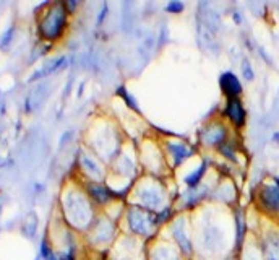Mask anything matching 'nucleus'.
<instances>
[{
    "instance_id": "obj_1",
    "label": "nucleus",
    "mask_w": 279,
    "mask_h": 260,
    "mask_svg": "<svg viewBox=\"0 0 279 260\" xmlns=\"http://www.w3.org/2000/svg\"><path fill=\"white\" fill-rule=\"evenodd\" d=\"M67 15L69 10L63 4H52L44 12L42 18L39 20V34L46 41H57L62 36L67 26Z\"/></svg>"
},
{
    "instance_id": "obj_2",
    "label": "nucleus",
    "mask_w": 279,
    "mask_h": 260,
    "mask_svg": "<svg viewBox=\"0 0 279 260\" xmlns=\"http://www.w3.org/2000/svg\"><path fill=\"white\" fill-rule=\"evenodd\" d=\"M65 211H67V216L70 219V223L78 228L90 225L91 216H93L90 202L83 197V194H75V197L70 195Z\"/></svg>"
},
{
    "instance_id": "obj_3",
    "label": "nucleus",
    "mask_w": 279,
    "mask_h": 260,
    "mask_svg": "<svg viewBox=\"0 0 279 260\" xmlns=\"http://www.w3.org/2000/svg\"><path fill=\"white\" fill-rule=\"evenodd\" d=\"M256 205L269 218L279 219V187L274 184H262L256 192Z\"/></svg>"
},
{
    "instance_id": "obj_4",
    "label": "nucleus",
    "mask_w": 279,
    "mask_h": 260,
    "mask_svg": "<svg viewBox=\"0 0 279 260\" xmlns=\"http://www.w3.org/2000/svg\"><path fill=\"white\" fill-rule=\"evenodd\" d=\"M127 223L132 233L138 234V236H146L149 234V231L155 228L156 223V216L151 215L149 210L145 208H130L127 213Z\"/></svg>"
},
{
    "instance_id": "obj_5",
    "label": "nucleus",
    "mask_w": 279,
    "mask_h": 260,
    "mask_svg": "<svg viewBox=\"0 0 279 260\" xmlns=\"http://www.w3.org/2000/svg\"><path fill=\"white\" fill-rule=\"evenodd\" d=\"M227 127L221 122H213L206 125V127L201 130V143L205 147H211V148H218L221 145H224L227 142Z\"/></svg>"
},
{
    "instance_id": "obj_6",
    "label": "nucleus",
    "mask_w": 279,
    "mask_h": 260,
    "mask_svg": "<svg viewBox=\"0 0 279 260\" xmlns=\"http://www.w3.org/2000/svg\"><path fill=\"white\" fill-rule=\"evenodd\" d=\"M223 114L235 129H242L247 122V111L244 108V103L240 101V98H227Z\"/></svg>"
},
{
    "instance_id": "obj_7",
    "label": "nucleus",
    "mask_w": 279,
    "mask_h": 260,
    "mask_svg": "<svg viewBox=\"0 0 279 260\" xmlns=\"http://www.w3.org/2000/svg\"><path fill=\"white\" fill-rule=\"evenodd\" d=\"M138 197H140V204L143 205L141 208L145 210L158 208L162 204V200H164L161 187H158L156 184L143 186L141 189H138Z\"/></svg>"
},
{
    "instance_id": "obj_8",
    "label": "nucleus",
    "mask_w": 279,
    "mask_h": 260,
    "mask_svg": "<svg viewBox=\"0 0 279 260\" xmlns=\"http://www.w3.org/2000/svg\"><path fill=\"white\" fill-rule=\"evenodd\" d=\"M219 86L227 98H239L244 93V86L239 76L234 72H224L219 76Z\"/></svg>"
},
{
    "instance_id": "obj_9",
    "label": "nucleus",
    "mask_w": 279,
    "mask_h": 260,
    "mask_svg": "<svg viewBox=\"0 0 279 260\" xmlns=\"http://www.w3.org/2000/svg\"><path fill=\"white\" fill-rule=\"evenodd\" d=\"M262 255L265 260H279V229L268 231L263 236Z\"/></svg>"
},
{
    "instance_id": "obj_10",
    "label": "nucleus",
    "mask_w": 279,
    "mask_h": 260,
    "mask_svg": "<svg viewBox=\"0 0 279 260\" xmlns=\"http://www.w3.org/2000/svg\"><path fill=\"white\" fill-rule=\"evenodd\" d=\"M166 148L169 151L170 158L174 159L176 166L182 165V163H184L187 158L191 156V150L185 145V143H182V142H167Z\"/></svg>"
},
{
    "instance_id": "obj_11",
    "label": "nucleus",
    "mask_w": 279,
    "mask_h": 260,
    "mask_svg": "<svg viewBox=\"0 0 279 260\" xmlns=\"http://www.w3.org/2000/svg\"><path fill=\"white\" fill-rule=\"evenodd\" d=\"M88 194L96 204H99V205H105L108 202H111L114 198L112 192L108 187L101 186L99 182H94V181L88 184Z\"/></svg>"
},
{
    "instance_id": "obj_12",
    "label": "nucleus",
    "mask_w": 279,
    "mask_h": 260,
    "mask_svg": "<svg viewBox=\"0 0 279 260\" xmlns=\"http://www.w3.org/2000/svg\"><path fill=\"white\" fill-rule=\"evenodd\" d=\"M172 233H174V237H176L177 244H179V249L182 250V252L187 254V255L191 254V241H190V237L185 233L184 219H179L177 223L172 226Z\"/></svg>"
},
{
    "instance_id": "obj_13",
    "label": "nucleus",
    "mask_w": 279,
    "mask_h": 260,
    "mask_svg": "<svg viewBox=\"0 0 279 260\" xmlns=\"http://www.w3.org/2000/svg\"><path fill=\"white\" fill-rule=\"evenodd\" d=\"M245 231H247L245 216H244L242 211L237 210V213H235V246H237V249H240L244 244Z\"/></svg>"
},
{
    "instance_id": "obj_14",
    "label": "nucleus",
    "mask_w": 279,
    "mask_h": 260,
    "mask_svg": "<svg viewBox=\"0 0 279 260\" xmlns=\"http://www.w3.org/2000/svg\"><path fill=\"white\" fill-rule=\"evenodd\" d=\"M81 166H83V169L86 171V174H88L90 177H93L94 179V182H98L96 179H99L101 177V168H99V165L96 163L91 156H88V155H83L81 156Z\"/></svg>"
},
{
    "instance_id": "obj_15",
    "label": "nucleus",
    "mask_w": 279,
    "mask_h": 260,
    "mask_svg": "<svg viewBox=\"0 0 279 260\" xmlns=\"http://www.w3.org/2000/svg\"><path fill=\"white\" fill-rule=\"evenodd\" d=\"M65 62H67V57H59V59H55L54 62L47 64V65L44 67V69H41V70H37L36 73H33L30 80L34 82V80L39 78V76H46V75H49V73H52V72H55V70L62 69V67L65 65Z\"/></svg>"
},
{
    "instance_id": "obj_16",
    "label": "nucleus",
    "mask_w": 279,
    "mask_h": 260,
    "mask_svg": "<svg viewBox=\"0 0 279 260\" xmlns=\"http://www.w3.org/2000/svg\"><path fill=\"white\" fill-rule=\"evenodd\" d=\"M206 169H208V165H206V163L203 161V163H201V165H200V168H197L194 172H190V174L185 177V181H184V182H185V184H187L190 189H195V187H198V184L201 182V177L205 176Z\"/></svg>"
},
{
    "instance_id": "obj_17",
    "label": "nucleus",
    "mask_w": 279,
    "mask_h": 260,
    "mask_svg": "<svg viewBox=\"0 0 279 260\" xmlns=\"http://www.w3.org/2000/svg\"><path fill=\"white\" fill-rule=\"evenodd\" d=\"M219 151H221V155H223L224 158H227L230 161H237V151H235V147H234L232 142L227 140L224 145L219 147Z\"/></svg>"
},
{
    "instance_id": "obj_18",
    "label": "nucleus",
    "mask_w": 279,
    "mask_h": 260,
    "mask_svg": "<svg viewBox=\"0 0 279 260\" xmlns=\"http://www.w3.org/2000/svg\"><path fill=\"white\" fill-rule=\"evenodd\" d=\"M119 94L122 96V99L128 104V108H132L133 111H137V112H141V111H140V108L137 106V101H135V98H132V94L128 93V90L120 88V90H119Z\"/></svg>"
},
{
    "instance_id": "obj_19",
    "label": "nucleus",
    "mask_w": 279,
    "mask_h": 260,
    "mask_svg": "<svg viewBox=\"0 0 279 260\" xmlns=\"http://www.w3.org/2000/svg\"><path fill=\"white\" fill-rule=\"evenodd\" d=\"M242 75H244V78H245L247 82H253V78H255L253 67H252V64H250L247 59L242 62Z\"/></svg>"
},
{
    "instance_id": "obj_20",
    "label": "nucleus",
    "mask_w": 279,
    "mask_h": 260,
    "mask_svg": "<svg viewBox=\"0 0 279 260\" xmlns=\"http://www.w3.org/2000/svg\"><path fill=\"white\" fill-rule=\"evenodd\" d=\"M13 33H15V26H10V28H8V30L2 34V37H0V49H5V47L12 43Z\"/></svg>"
},
{
    "instance_id": "obj_21",
    "label": "nucleus",
    "mask_w": 279,
    "mask_h": 260,
    "mask_svg": "<svg viewBox=\"0 0 279 260\" xmlns=\"http://www.w3.org/2000/svg\"><path fill=\"white\" fill-rule=\"evenodd\" d=\"M185 8L184 2H179V0H172V2H169L166 5V12L169 13H180L182 10Z\"/></svg>"
},
{
    "instance_id": "obj_22",
    "label": "nucleus",
    "mask_w": 279,
    "mask_h": 260,
    "mask_svg": "<svg viewBox=\"0 0 279 260\" xmlns=\"http://www.w3.org/2000/svg\"><path fill=\"white\" fill-rule=\"evenodd\" d=\"M108 12H109V7H108V4H102V10L99 12V16H98V26L104 22V18L108 16Z\"/></svg>"
},
{
    "instance_id": "obj_23",
    "label": "nucleus",
    "mask_w": 279,
    "mask_h": 260,
    "mask_svg": "<svg viewBox=\"0 0 279 260\" xmlns=\"http://www.w3.org/2000/svg\"><path fill=\"white\" fill-rule=\"evenodd\" d=\"M234 22H235V23H242V16H240V13H239V12H235V13H234Z\"/></svg>"
},
{
    "instance_id": "obj_24",
    "label": "nucleus",
    "mask_w": 279,
    "mask_h": 260,
    "mask_svg": "<svg viewBox=\"0 0 279 260\" xmlns=\"http://www.w3.org/2000/svg\"><path fill=\"white\" fill-rule=\"evenodd\" d=\"M169 254H170V250H167V252H166V257H161V255H156V258L155 260H167V257H169Z\"/></svg>"
},
{
    "instance_id": "obj_25",
    "label": "nucleus",
    "mask_w": 279,
    "mask_h": 260,
    "mask_svg": "<svg viewBox=\"0 0 279 260\" xmlns=\"http://www.w3.org/2000/svg\"><path fill=\"white\" fill-rule=\"evenodd\" d=\"M273 142H276V143H279V130H277V132H274V133H273Z\"/></svg>"
},
{
    "instance_id": "obj_26",
    "label": "nucleus",
    "mask_w": 279,
    "mask_h": 260,
    "mask_svg": "<svg viewBox=\"0 0 279 260\" xmlns=\"http://www.w3.org/2000/svg\"><path fill=\"white\" fill-rule=\"evenodd\" d=\"M273 182H274V184L279 187V177H274V179H273Z\"/></svg>"
},
{
    "instance_id": "obj_27",
    "label": "nucleus",
    "mask_w": 279,
    "mask_h": 260,
    "mask_svg": "<svg viewBox=\"0 0 279 260\" xmlns=\"http://www.w3.org/2000/svg\"><path fill=\"white\" fill-rule=\"evenodd\" d=\"M226 260H232V258H226Z\"/></svg>"
}]
</instances>
